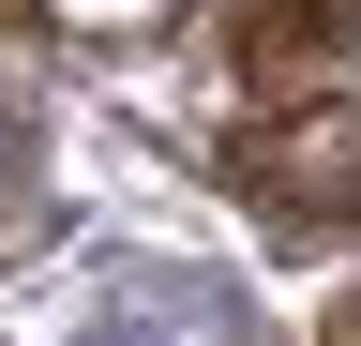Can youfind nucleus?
<instances>
[{
  "label": "nucleus",
  "mask_w": 361,
  "mask_h": 346,
  "mask_svg": "<svg viewBox=\"0 0 361 346\" xmlns=\"http://www.w3.org/2000/svg\"><path fill=\"white\" fill-rule=\"evenodd\" d=\"M226 196L271 211L286 241L361 226V91H271L241 136H226Z\"/></svg>",
  "instance_id": "1"
},
{
  "label": "nucleus",
  "mask_w": 361,
  "mask_h": 346,
  "mask_svg": "<svg viewBox=\"0 0 361 346\" xmlns=\"http://www.w3.org/2000/svg\"><path fill=\"white\" fill-rule=\"evenodd\" d=\"M361 61V0H241L226 16V75L241 91H331Z\"/></svg>",
  "instance_id": "2"
},
{
  "label": "nucleus",
  "mask_w": 361,
  "mask_h": 346,
  "mask_svg": "<svg viewBox=\"0 0 361 346\" xmlns=\"http://www.w3.org/2000/svg\"><path fill=\"white\" fill-rule=\"evenodd\" d=\"M30 211H45V181H30V121L0 106V256H30V241H45Z\"/></svg>",
  "instance_id": "3"
},
{
  "label": "nucleus",
  "mask_w": 361,
  "mask_h": 346,
  "mask_svg": "<svg viewBox=\"0 0 361 346\" xmlns=\"http://www.w3.org/2000/svg\"><path fill=\"white\" fill-rule=\"evenodd\" d=\"M316 346H361V286H346V301H331V316H316Z\"/></svg>",
  "instance_id": "4"
}]
</instances>
